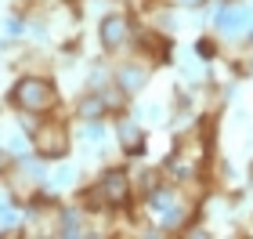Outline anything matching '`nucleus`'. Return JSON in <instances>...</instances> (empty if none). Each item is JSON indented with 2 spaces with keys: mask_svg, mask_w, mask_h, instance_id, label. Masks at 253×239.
Masks as SVG:
<instances>
[{
  "mask_svg": "<svg viewBox=\"0 0 253 239\" xmlns=\"http://www.w3.org/2000/svg\"><path fill=\"white\" fill-rule=\"evenodd\" d=\"M58 91H54L51 80L43 76H22L15 91H11V105L22 112H37V116H47L51 109H58Z\"/></svg>",
  "mask_w": 253,
  "mask_h": 239,
  "instance_id": "f257e3e1",
  "label": "nucleus"
},
{
  "mask_svg": "<svg viewBox=\"0 0 253 239\" xmlns=\"http://www.w3.org/2000/svg\"><path fill=\"white\" fill-rule=\"evenodd\" d=\"M33 149L40 159H62L69 152V131L58 120H43L33 127Z\"/></svg>",
  "mask_w": 253,
  "mask_h": 239,
  "instance_id": "f03ea898",
  "label": "nucleus"
},
{
  "mask_svg": "<svg viewBox=\"0 0 253 239\" xmlns=\"http://www.w3.org/2000/svg\"><path fill=\"white\" fill-rule=\"evenodd\" d=\"M87 199H94V207H98V203L123 207V203H126V174H123V170H105L101 181L87 192Z\"/></svg>",
  "mask_w": 253,
  "mask_h": 239,
  "instance_id": "7ed1b4c3",
  "label": "nucleus"
},
{
  "mask_svg": "<svg viewBox=\"0 0 253 239\" xmlns=\"http://www.w3.org/2000/svg\"><path fill=\"white\" fill-rule=\"evenodd\" d=\"M98 37H101V48L105 51H120L126 44V37H130V26H126L123 15H105L101 26H98Z\"/></svg>",
  "mask_w": 253,
  "mask_h": 239,
  "instance_id": "20e7f679",
  "label": "nucleus"
},
{
  "mask_svg": "<svg viewBox=\"0 0 253 239\" xmlns=\"http://www.w3.org/2000/svg\"><path fill=\"white\" fill-rule=\"evenodd\" d=\"M250 26V11L243 4H228L221 15H217V29L224 33V37H246V29Z\"/></svg>",
  "mask_w": 253,
  "mask_h": 239,
  "instance_id": "39448f33",
  "label": "nucleus"
},
{
  "mask_svg": "<svg viewBox=\"0 0 253 239\" xmlns=\"http://www.w3.org/2000/svg\"><path fill=\"white\" fill-rule=\"evenodd\" d=\"M145 84H148V69H141V65H120L116 69V87L123 95H137Z\"/></svg>",
  "mask_w": 253,
  "mask_h": 239,
  "instance_id": "423d86ee",
  "label": "nucleus"
},
{
  "mask_svg": "<svg viewBox=\"0 0 253 239\" xmlns=\"http://www.w3.org/2000/svg\"><path fill=\"white\" fill-rule=\"evenodd\" d=\"M116 134H120V142H123V149H126V152H141V142H145V134H141V127H137L134 120H120Z\"/></svg>",
  "mask_w": 253,
  "mask_h": 239,
  "instance_id": "0eeeda50",
  "label": "nucleus"
},
{
  "mask_svg": "<svg viewBox=\"0 0 253 239\" xmlns=\"http://www.w3.org/2000/svg\"><path fill=\"white\" fill-rule=\"evenodd\" d=\"M101 112H105V101H101L98 95H94V98H84V101H80V116H84V120H98Z\"/></svg>",
  "mask_w": 253,
  "mask_h": 239,
  "instance_id": "6e6552de",
  "label": "nucleus"
},
{
  "mask_svg": "<svg viewBox=\"0 0 253 239\" xmlns=\"http://www.w3.org/2000/svg\"><path fill=\"white\" fill-rule=\"evenodd\" d=\"M152 207H156V210H170V207H174V192L156 189V192H152Z\"/></svg>",
  "mask_w": 253,
  "mask_h": 239,
  "instance_id": "1a4fd4ad",
  "label": "nucleus"
},
{
  "mask_svg": "<svg viewBox=\"0 0 253 239\" xmlns=\"http://www.w3.org/2000/svg\"><path fill=\"white\" fill-rule=\"evenodd\" d=\"M195 51H199L203 62H210L213 58V40H199V44H195Z\"/></svg>",
  "mask_w": 253,
  "mask_h": 239,
  "instance_id": "9d476101",
  "label": "nucleus"
},
{
  "mask_svg": "<svg viewBox=\"0 0 253 239\" xmlns=\"http://www.w3.org/2000/svg\"><path fill=\"white\" fill-rule=\"evenodd\" d=\"M174 4H181V7H195V4H203V0H174Z\"/></svg>",
  "mask_w": 253,
  "mask_h": 239,
  "instance_id": "9b49d317",
  "label": "nucleus"
},
{
  "mask_svg": "<svg viewBox=\"0 0 253 239\" xmlns=\"http://www.w3.org/2000/svg\"><path fill=\"white\" fill-rule=\"evenodd\" d=\"M246 37H253V15H250V33H246Z\"/></svg>",
  "mask_w": 253,
  "mask_h": 239,
  "instance_id": "f8f14e48",
  "label": "nucleus"
}]
</instances>
